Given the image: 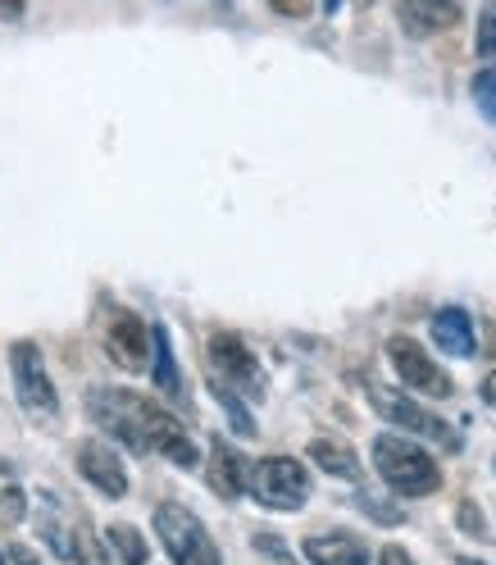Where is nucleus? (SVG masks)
Returning <instances> with one entry per match:
<instances>
[{"label":"nucleus","instance_id":"1","mask_svg":"<svg viewBox=\"0 0 496 565\" xmlns=\"http://www.w3.org/2000/svg\"><path fill=\"white\" fill-rule=\"evenodd\" d=\"M374 470L382 475V483L401 492V498H433L442 488V470L419 443L401 438V434H382L374 438Z\"/></svg>","mask_w":496,"mask_h":565},{"label":"nucleus","instance_id":"2","mask_svg":"<svg viewBox=\"0 0 496 565\" xmlns=\"http://www.w3.org/2000/svg\"><path fill=\"white\" fill-rule=\"evenodd\" d=\"M155 534H160V547L169 552L173 565H224L209 529L179 502H164L155 511Z\"/></svg>","mask_w":496,"mask_h":565},{"label":"nucleus","instance_id":"3","mask_svg":"<svg viewBox=\"0 0 496 565\" xmlns=\"http://www.w3.org/2000/svg\"><path fill=\"white\" fill-rule=\"evenodd\" d=\"M246 492L269 511H301L310 502V475L301 461H292V456H269V461H260L251 470Z\"/></svg>","mask_w":496,"mask_h":565},{"label":"nucleus","instance_id":"4","mask_svg":"<svg viewBox=\"0 0 496 565\" xmlns=\"http://www.w3.org/2000/svg\"><path fill=\"white\" fill-rule=\"evenodd\" d=\"M132 419H137V434H141V443H147V451H160L164 461L183 466V470L196 466V443L187 438L183 419L173 411H164L160 402H147V397L132 393Z\"/></svg>","mask_w":496,"mask_h":565},{"label":"nucleus","instance_id":"5","mask_svg":"<svg viewBox=\"0 0 496 565\" xmlns=\"http://www.w3.org/2000/svg\"><path fill=\"white\" fill-rule=\"evenodd\" d=\"M369 402H374V411L387 419V424H397V429H406L410 438H429V443H438V447H460V438H455V429L442 419V415H433L429 406H419V402H410L406 393H397V387H382V383H369Z\"/></svg>","mask_w":496,"mask_h":565},{"label":"nucleus","instance_id":"6","mask_svg":"<svg viewBox=\"0 0 496 565\" xmlns=\"http://www.w3.org/2000/svg\"><path fill=\"white\" fill-rule=\"evenodd\" d=\"M10 370H14V387H19V402L28 415H37V419H51L60 411V397H55V383L42 365V351L37 342H14L10 351Z\"/></svg>","mask_w":496,"mask_h":565},{"label":"nucleus","instance_id":"7","mask_svg":"<svg viewBox=\"0 0 496 565\" xmlns=\"http://www.w3.org/2000/svg\"><path fill=\"white\" fill-rule=\"evenodd\" d=\"M387 361H392L401 383L414 387V393H423V397H451V374L414 338H401V333L387 338Z\"/></svg>","mask_w":496,"mask_h":565},{"label":"nucleus","instance_id":"8","mask_svg":"<svg viewBox=\"0 0 496 565\" xmlns=\"http://www.w3.org/2000/svg\"><path fill=\"white\" fill-rule=\"evenodd\" d=\"M151 347H155V333L141 324L132 310H110V315H105V351H110L115 365H123L132 374L147 370Z\"/></svg>","mask_w":496,"mask_h":565},{"label":"nucleus","instance_id":"9","mask_svg":"<svg viewBox=\"0 0 496 565\" xmlns=\"http://www.w3.org/2000/svg\"><path fill=\"white\" fill-rule=\"evenodd\" d=\"M78 475L96 492H105V498H123V492H128V470H123V461H119L115 447L105 438H87L78 447Z\"/></svg>","mask_w":496,"mask_h":565},{"label":"nucleus","instance_id":"10","mask_svg":"<svg viewBox=\"0 0 496 565\" xmlns=\"http://www.w3.org/2000/svg\"><path fill=\"white\" fill-rule=\"evenodd\" d=\"M209 365H215V374H224L237 387H246V393H260V387H265L256 356L246 351V342L237 333H224V329L209 333Z\"/></svg>","mask_w":496,"mask_h":565},{"label":"nucleus","instance_id":"11","mask_svg":"<svg viewBox=\"0 0 496 565\" xmlns=\"http://www.w3.org/2000/svg\"><path fill=\"white\" fill-rule=\"evenodd\" d=\"M397 19L410 38H438L460 23V0H397Z\"/></svg>","mask_w":496,"mask_h":565},{"label":"nucleus","instance_id":"12","mask_svg":"<svg viewBox=\"0 0 496 565\" xmlns=\"http://www.w3.org/2000/svg\"><path fill=\"white\" fill-rule=\"evenodd\" d=\"M246 479H251V475H246L241 456L224 438H215V447H209V488H215L224 502H237L246 492Z\"/></svg>","mask_w":496,"mask_h":565},{"label":"nucleus","instance_id":"13","mask_svg":"<svg viewBox=\"0 0 496 565\" xmlns=\"http://www.w3.org/2000/svg\"><path fill=\"white\" fill-rule=\"evenodd\" d=\"M433 342L446 351V356H474V347H478V338H474V320L460 306H446V310H438L433 315Z\"/></svg>","mask_w":496,"mask_h":565},{"label":"nucleus","instance_id":"14","mask_svg":"<svg viewBox=\"0 0 496 565\" xmlns=\"http://www.w3.org/2000/svg\"><path fill=\"white\" fill-rule=\"evenodd\" d=\"M310 461L324 475H333V479L360 483V461H356V451H351L342 438H314L310 443Z\"/></svg>","mask_w":496,"mask_h":565},{"label":"nucleus","instance_id":"15","mask_svg":"<svg viewBox=\"0 0 496 565\" xmlns=\"http://www.w3.org/2000/svg\"><path fill=\"white\" fill-rule=\"evenodd\" d=\"M305 556L314 565H369V552L356 539H346V534H319V539H310Z\"/></svg>","mask_w":496,"mask_h":565},{"label":"nucleus","instance_id":"16","mask_svg":"<svg viewBox=\"0 0 496 565\" xmlns=\"http://www.w3.org/2000/svg\"><path fill=\"white\" fill-rule=\"evenodd\" d=\"M105 543H110V552H115L123 565H147V561H151L147 539H141L132 524H110V529H105Z\"/></svg>","mask_w":496,"mask_h":565},{"label":"nucleus","instance_id":"17","mask_svg":"<svg viewBox=\"0 0 496 565\" xmlns=\"http://www.w3.org/2000/svg\"><path fill=\"white\" fill-rule=\"evenodd\" d=\"M155 383L164 397H183V379H179V365H173V347H169V333L155 324Z\"/></svg>","mask_w":496,"mask_h":565},{"label":"nucleus","instance_id":"18","mask_svg":"<svg viewBox=\"0 0 496 565\" xmlns=\"http://www.w3.org/2000/svg\"><path fill=\"white\" fill-rule=\"evenodd\" d=\"M74 547H78V565H105V547L96 543V529L87 520H78V534H74Z\"/></svg>","mask_w":496,"mask_h":565},{"label":"nucleus","instance_id":"19","mask_svg":"<svg viewBox=\"0 0 496 565\" xmlns=\"http://www.w3.org/2000/svg\"><path fill=\"white\" fill-rule=\"evenodd\" d=\"M483 60H496V0H487L483 14H478V38H474Z\"/></svg>","mask_w":496,"mask_h":565},{"label":"nucleus","instance_id":"20","mask_svg":"<svg viewBox=\"0 0 496 565\" xmlns=\"http://www.w3.org/2000/svg\"><path fill=\"white\" fill-rule=\"evenodd\" d=\"M474 100H478V110L496 124V64H492V68H483V74L474 78Z\"/></svg>","mask_w":496,"mask_h":565},{"label":"nucleus","instance_id":"21","mask_svg":"<svg viewBox=\"0 0 496 565\" xmlns=\"http://www.w3.org/2000/svg\"><path fill=\"white\" fill-rule=\"evenodd\" d=\"M19 520H23V492L6 488L0 492V524H19Z\"/></svg>","mask_w":496,"mask_h":565},{"label":"nucleus","instance_id":"22","mask_svg":"<svg viewBox=\"0 0 496 565\" xmlns=\"http://www.w3.org/2000/svg\"><path fill=\"white\" fill-rule=\"evenodd\" d=\"M256 547H260L265 556H273L278 565H296V556H292L288 547H282V539H273V534H256Z\"/></svg>","mask_w":496,"mask_h":565},{"label":"nucleus","instance_id":"23","mask_svg":"<svg viewBox=\"0 0 496 565\" xmlns=\"http://www.w3.org/2000/svg\"><path fill=\"white\" fill-rule=\"evenodd\" d=\"M460 529H465V534H474V539H483L487 534V524H483V515H478V507L474 502H460Z\"/></svg>","mask_w":496,"mask_h":565},{"label":"nucleus","instance_id":"24","mask_svg":"<svg viewBox=\"0 0 496 565\" xmlns=\"http://www.w3.org/2000/svg\"><path fill=\"white\" fill-rule=\"evenodd\" d=\"M360 502H365V511H369L378 524H401V520H406L397 507H387V502H378V498H360Z\"/></svg>","mask_w":496,"mask_h":565},{"label":"nucleus","instance_id":"25","mask_svg":"<svg viewBox=\"0 0 496 565\" xmlns=\"http://www.w3.org/2000/svg\"><path fill=\"white\" fill-rule=\"evenodd\" d=\"M269 6H273L282 19H305V14H310V0H269Z\"/></svg>","mask_w":496,"mask_h":565},{"label":"nucleus","instance_id":"26","mask_svg":"<svg viewBox=\"0 0 496 565\" xmlns=\"http://www.w3.org/2000/svg\"><path fill=\"white\" fill-rule=\"evenodd\" d=\"M378 565H414V561H410V552H406V547H382Z\"/></svg>","mask_w":496,"mask_h":565},{"label":"nucleus","instance_id":"27","mask_svg":"<svg viewBox=\"0 0 496 565\" xmlns=\"http://www.w3.org/2000/svg\"><path fill=\"white\" fill-rule=\"evenodd\" d=\"M28 10V0H0V19H19Z\"/></svg>","mask_w":496,"mask_h":565},{"label":"nucleus","instance_id":"28","mask_svg":"<svg viewBox=\"0 0 496 565\" xmlns=\"http://www.w3.org/2000/svg\"><path fill=\"white\" fill-rule=\"evenodd\" d=\"M6 556H10V565H37V556H32L28 547H10Z\"/></svg>","mask_w":496,"mask_h":565},{"label":"nucleus","instance_id":"29","mask_svg":"<svg viewBox=\"0 0 496 565\" xmlns=\"http://www.w3.org/2000/svg\"><path fill=\"white\" fill-rule=\"evenodd\" d=\"M483 397H487V402H492V406H496V370H492V374H487V379H483Z\"/></svg>","mask_w":496,"mask_h":565},{"label":"nucleus","instance_id":"30","mask_svg":"<svg viewBox=\"0 0 496 565\" xmlns=\"http://www.w3.org/2000/svg\"><path fill=\"white\" fill-rule=\"evenodd\" d=\"M342 6V0H324V10H337Z\"/></svg>","mask_w":496,"mask_h":565},{"label":"nucleus","instance_id":"31","mask_svg":"<svg viewBox=\"0 0 496 565\" xmlns=\"http://www.w3.org/2000/svg\"><path fill=\"white\" fill-rule=\"evenodd\" d=\"M6 561H10V556H0V565H6Z\"/></svg>","mask_w":496,"mask_h":565}]
</instances>
